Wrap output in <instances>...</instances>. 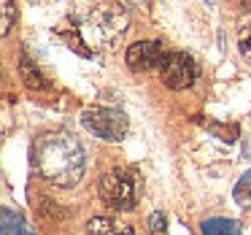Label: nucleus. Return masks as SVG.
<instances>
[{
  "label": "nucleus",
  "mask_w": 251,
  "mask_h": 235,
  "mask_svg": "<svg viewBox=\"0 0 251 235\" xmlns=\"http://www.w3.org/2000/svg\"><path fill=\"white\" fill-rule=\"evenodd\" d=\"M127 25H130V17L125 6H103L87 17V30L100 46L116 44V38L127 30Z\"/></svg>",
  "instance_id": "nucleus-3"
},
{
  "label": "nucleus",
  "mask_w": 251,
  "mask_h": 235,
  "mask_svg": "<svg viewBox=\"0 0 251 235\" xmlns=\"http://www.w3.org/2000/svg\"><path fill=\"white\" fill-rule=\"evenodd\" d=\"M202 235H240V224L227 216H213L202 222Z\"/></svg>",
  "instance_id": "nucleus-10"
},
{
  "label": "nucleus",
  "mask_w": 251,
  "mask_h": 235,
  "mask_svg": "<svg viewBox=\"0 0 251 235\" xmlns=\"http://www.w3.org/2000/svg\"><path fill=\"white\" fill-rule=\"evenodd\" d=\"M98 195L105 206L116 208V211H132L138 206V179L130 170H108L103 179L98 181Z\"/></svg>",
  "instance_id": "nucleus-2"
},
{
  "label": "nucleus",
  "mask_w": 251,
  "mask_h": 235,
  "mask_svg": "<svg viewBox=\"0 0 251 235\" xmlns=\"http://www.w3.org/2000/svg\"><path fill=\"white\" fill-rule=\"evenodd\" d=\"M81 125L87 127L95 138L111 141V143L122 141V138L127 135V130H130L127 116L116 108H87L81 114Z\"/></svg>",
  "instance_id": "nucleus-4"
},
{
  "label": "nucleus",
  "mask_w": 251,
  "mask_h": 235,
  "mask_svg": "<svg viewBox=\"0 0 251 235\" xmlns=\"http://www.w3.org/2000/svg\"><path fill=\"white\" fill-rule=\"evenodd\" d=\"M0 227H3L0 230L3 235H33L27 219H25L19 211H11L8 206L0 211Z\"/></svg>",
  "instance_id": "nucleus-8"
},
{
  "label": "nucleus",
  "mask_w": 251,
  "mask_h": 235,
  "mask_svg": "<svg viewBox=\"0 0 251 235\" xmlns=\"http://www.w3.org/2000/svg\"><path fill=\"white\" fill-rule=\"evenodd\" d=\"M125 60H127V68H130V71L146 73V71H151V68L162 65L165 49H162L159 41H135L132 46H127Z\"/></svg>",
  "instance_id": "nucleus-6"
},
{
  "label": "nucleus",
  "mask_w": 251,
  "mask_h": 235,
  "mask_svg": "<svg viewBox=\"0 0 251 235\" xmlns=\"http://www.w3.org/2000/svg\"><path fill=\"white\" fill-rule=\"evenodd\" d=\"M159 78L170 89H186L197 78V62L184 52H170V54H165L162 65H159Z\"/></svg>",
  "instance_id": "nucleus-5"
},
{
  "label": "nucleus",
  "mask_w": 251,
  "mask_h": 235,
  "mask_svg": "<svg viewBox=\"0 0 251 235\" xmlns=\"http://www.w3.org/2000/svg\"><path fill=\"white\" fill-rule=\"evenodd\" d=\"M149 235H168V219L165 213H151L149 216Z\"/></svg>",
  "instance_id": "nucleus-14"
},
{
  "label": "nucleus",
  "mask_w": 251,
  "mask_h": 235,
  "mask_svg": "<svg viewBox=\"0 0 251 235\" xmlns=\"http://www.w3.org/2000/svg\"><path fill=\"white\" fill-rule=\"evenodd\" d=\"M232 197L240 208H251V170H246L238 179V184H235V189H232Z\"/></svg>",
  "instance_id": "nucleus-11"
},
{
  "label": "nucleus",
  "mask_w": 251,
  "mask_h": 235,
  "mask_svg": "<svg viewBox=\"0 0 251 235\" xmlns=\"http://www.w3.org/2000/svg\"><path fill=\"white\" fill-rule=\"evenodd\" d=\"M125 8H132V6H141V0H119Z\"/></svg>",
  "instance_id": "nucleus-15"
},
{
  "label": "nucleus",
  "mask_w": 251,
  "mask_h": 235,
  "mask_svg": "<svg viewBox=\"0 0 251 235\" xmlns=\"http://www.w3.org/2000/svg\"><path fill=\"white\" fill-rule=\"evenodd\" d=\"M238 49L246 60H251V11L243 14L240 19V27H238Z\"/></svg>",
  "instance_id": "nucleus-12"
},
{
  "label": "nucleus",
  "mask_w": 251,
  "mask_h": 235,
  "mask_svg": "<svg viewBox=\"0 0 251 235\" xmlns=\"http://www.w3.org/2000/svg\"><path fill=\"white\" fill-rule=\"evenodd\" d=\"M33 168L54 186H76L87 168V154L78 138L68 130H49L33 143Z\"/></svg>",
  "instance_id": "nucleus-1"
},
{
  "label": "nucleus",
  "mask_w": 251,
  "mask_h": 235,
  "mask_svg": "<svg viewBox=\"0 0 251 235\" xmlns=\"http://www.w3.org/2000/svg\"><path fill=\"white\" fill-rule=\"evenodd\" d=\"M14 19H17V8H14V0H3V25H0V35H8V33H11Z\"/></svg>",
  "instance_id": "nucleus-13"
},
{
  "label": "nucleus",
  "mask_w": 251,
  "mask_h": 235,
  "mask_svg": "<svg viewBox=\"0 0 251 235\" xmlns=\"http://www.w3.org/2000/svg\"><path fill=\"white\" fill-rule=\"evenodd\" d=\"M19 76H22V81H25V87H27V89H35V92L49 89V81H46L44 73L30 62V57H22V60H19Z\"/></svg>",
  "instance_id": "nucleus-9"
},
{
  "label": "nucleus",
  "mask_w": 251,
  "mask_h": 235,
  "mask_svg": "<svg viewBox=\"0 0 251 235\" xmlns=\"http://www.w3.org/2000/svg\"><path fill=\"white\" fill-rule=\"evenodd\" d=\"M87 235H135L130 224L111 216H95L87 222Z\"/></svg>",
  "instance_id": "nucleus-7"
}]
</instances>
